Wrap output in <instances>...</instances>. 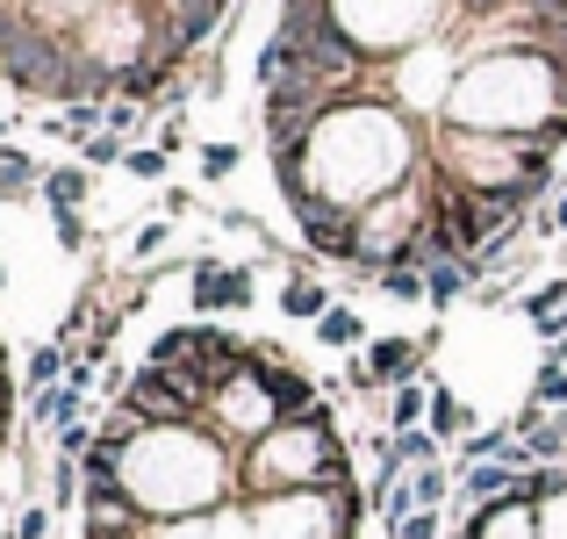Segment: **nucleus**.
I'll list each match as a JSON object with an SVG mask.
<instances>
[{
    "instance_id": "1",
    "label": "nucleus",
    "mask_w": 567,
    "mask_h": 539,
    "mask_svg": "<svg viewBox=\"0 0 567 539\" xmlns=\"http://www.w3.org/2000/svg\"><path fill=\"white\" fill-rule=\"evenodd\" d=\"M410 159H416V130L402 123L395 109H381V101L360 94V101H338V109L309 130L302 166H309V187H317L323 202L360 216L381 194L410 187Z\"/></svg>"
},
{
    "instance_id": "2",
    "label": "nucleus",
    "mask_w": 567,
    "mask_h": 539,
    "mask_svg": "<svg viewBox=\"0 0 567 539\" xmlns=\"http://www.w3.org/2000/svg\"><path fill=\"white\" fill-rule=\"evenodd\" d=\"M230 454L208 439L202 425H152L123 454V489L137 504V518H202L230 497Z\"/></svg>"
},
{
    "instance_id": "3",
    "label": "nucleus",
    "mask_w": 567,
    "mask_h": 539,
    "mask_svg": "<svg viewBox=\"0 0 567 539\" xmlns=\"http://www.w3.org/2000/svg\"><path fill=\"white\" fill-rule=\"evenodd\" d=\"M237 475L251 489V497H295V489H346L352 482V460H346V439H338L331 410H309V417H288V425H274L259 446H251L245 460H237Z\"/></svg>"
},
{
    "instance_id": "4",
    "label": "nucleus",
    "mask_w": 567,
    "mask_h": 539,
    "mask_svg": "<svg viewBox=\"0 0 567 539\" xmlns=\"http://www.w3.org/2000/svg\"><path fill=\"white\" fill-rule=\"evenodd\" d=\"M367 497L360 489H295V497H259L251 504V539H352Z\"/></svg>"
},
{
    "instance_id": "5",
    "label": "nucleus",
    "mask_w": 567,
    "mask_h": 539,
    "mask_svg": "<svg viewBox=\"0 0 567 539\" xmlns=\"http://www.w3.org/2000/svg\"><path fill=\"white\" fill-rule=\"evenodd\" d=\"M251 274L245 266H223V260H194V317H223V309H245L251 303Z\"/></svg>"
},
{
    "instance_id": "6",
    "label": "nucleus",
    "mask_w": 567,
    "mask_h": 539,
    "mask_svg": "<svg viewBox=\"0 0 567 539\" xmlns=\"http://www.w3.org/2000/svg\"><path fill=\"white\" fill-rule=\"evenodd\" d=\"M460 532L467 539H539V518H532V497H496L482 511H460Z\"/></svg>"
},
{
    "instance_id": "7",
    "label": "nucleus",
    "mask_w": 567,
    "mask_h": 539,
    "mask_svg": "<svg viewBox=\"0 0 567 539\" xmlns=\"http://www.w3.org/2000/svg\"><path fill=\"white\" fill-rule=\"evenodd\" d=\"M439 346V338H374L367 346V374L388 388H402V382H416V367H424V353Z\"/></svg>"
},
{
    "instance_id": "8",
    "label": "nucleus",
    "mask_w": 567,
    "mask_h": 539,
    "mask_svg": "<svg viewBox=\"0 0 567 539\" xmlns=\"http://www.w3.org/2000/svg\"><path fill=\"white\" fill-rule=\"evenodd\" d=\"M101 130H109V101H65V109L43 115V138H58V144H86Z\"/></svg>"
},
{
    "instance_id": "9",
    "label": "nucleus",
    "mask_w": 567,
    "mask_h": 539,
    "mask_svg": "<svg viewBox=\"0 0 567 539\" xmlns=\"http://www.w3.org/2000/svg\"><path fill=\"white\" fill-rule=\"evenodd\" d=\"M331 288H323V281H309V274H288V288H280V317L288 324H323L331 317Z\"/></svg>"
},
{
    "instance_id": "10",
    "label": "nucleus",
    "mask_w": 567,
    "mask_h": 539,
    "mask_svg": "<svg viewBox=\"0 0 567 539\" xmlns=\"http://www.w3.org/2000/svg\"><path fill=\"white\" fill-rule=\"evenodd\" d=\"M43 173H51V166H37L29 152H8V144H0V202H29V194H43Z\"/></svg>"
},
{
    "instance_id": "11",
    "label": "nucleus",
    "mask_w": 567,
    "mask_h": 539,
    "mask_svg": "<svg viewBox=\"0 0 567 539\" xmlns=\"http://www.w3.org/2000/svg\"><path fill=\"white\" fill-rule=\"evenodd\" d=\"M86 194H94V173L86 166H51L43 173V209H86Z\"/></svg>"
},
{
    "instance_id": "12",
    "label": "nucleus",
    "mask_w": 567,
    "mask_h": 539,
    "mask_svg": "<svg viewBox=\"0 0 567 539\" xmlns=\"http://www.w3.org/2000/svg\"><path fill=\"white\" fill-rule=\"evenodd\" d=\"M424 288H431V309H453L460 295L474 288V274H467V260H439V266H424Z\"/></svg>"
},
{
    "instance_id": "13",
    "label": "nucleus",
    "mask_w": 567,
    "mask_h": 539,
    "mask_svg": "<svg viewBox=\"0 0 567 539\" xmlns=\"http://www.w3.org/2000/svg\"><path fill=\"white\" fill-rule=\"evenodd\" d=\"M416 425H431V388L402 382L395 396H388V431H416Z\"/></svg>"
},
{
    "instance_id": "14",
    "label": "nucleus",
    "mask_w": 567,
    "mask_h": 539,
    "mask_svg": "<svg viewBox=\"0 0 567 539\" xmlns=\"http://www.w3.org/2000/svg\"><path fill=\"white\" fill-rule=\"evenodd\" d=\"M445 497H460L453 468H416L410 475V504H416V511H445Z\"/></svg>"
},
{
    "instance_id": "15",
    "label": "nucleus",
    "mask_w": 567,
    "mask_h": 539,
    "mask_svg": "<svg viewBox=\"0 0 567 539\" xmlns=\"http://www.w3.org/2000/svg\"><path fill=\"white\" fill-rule=\"evenodd\" d=\"M388 439H395V460H402V468H439V431H431V425H416V431H388Z\"/></svg>"
},
{
    "instance_id": "16",
    "label": "nucleus",
    "mask_w": 567,
    "mask_h": 539,
    "mask_svg": "<svg viewBox=\"0 0 567 539\" xmlns=\"http://www.w3.org/2000/svg\"><path fill=\"white\" fill-rule=\"evenodd\" d=\"M317 338H323V346H338V353H352V346H367V324H360V309H352V303H338V309H331V317H323V324H317Z\"/></svg>"
},
{
    "instance_id": "17",
    "label": "nucleus",
    "mask_w": 567,
    "mask_h": 539,
    "mask_svg": "<svg viewBox=\"0 0 567 539\" xmlns=\"http://www.w3.org/2000/svg\"><path fill=\"white\" fill-rule=\"evenodd\" d=\"M467 425H474V410H467V403H460L453 388H431V431H439V439H460Z\"/></svg>"
},
{
    "instance_id": "18",
    "label": "nucleus",
    "mask_w": 567,
    "mask_h": 539,
    "mask_svg": "<svg viewBox=\"0 0 567 539\" xmlns=\"http://www.w3.org/2000/svg\"><path fill=\"white\" fill-rule=\"evenodd\" d=\"M22 374H29V388L43 396V388H58V374H72V353L51 338V346H37V353H29V367H22Z\"/></svg>"
},
{
    "instance_id": "19",
    "label": "nucleus",
    "mask_w": 567,
    "mask_h": 539,
    "mask_svg": "<svg viewBox=\"0 0 567 539\" xmlns=\"http://www.w3.org/2000/svg\"><path fill=\"white\" fill-rule=\"evenodd\" d=\"M381 295H395V303H431L424 266H388V274H381Z\"/></svg>"
},
{
    "instance_id": "20",
    "label": "nucleus",
    "mask_w": 567,
    "mask_h": 539,
    "mask_svg": "<svg viewBox=\"0 0 567 539\" xmlns=\"http://www.w3.org/2000/svg\"><path fill=\"white\" fill-rule=\"evenodd\" d=\"M123 159H130V144L115 138V130H101V138L80 144V166H86V173H94V166H123Z\"/></svg>"
},
{
    "instance_id": "21",
    "label": "nucleus",
    "mask_w": 567,
    "mask_h": 539,
    "mask_svg": "<svg viewBox=\"0 0 567 539\" xmlns=\"http://www.w3.org/2000/svg\"><path fill=\"white\" fill-rule=\"evenodd\" d=\"M166 166H173V159L158 152V144H130V159H123L130 180H166Z\"/></svg>"
},
{
    "instance_id": "22",
    "label": "nucleus",
    "mask_w": 567,
    "mask_h": 539,
    "mask_svg": "<svg viewBox=\"0 0 567 539\" xmlns=\"http://www.w3.org/2000/svg\"><path fill=\"white\" fill-rule=\"evenodd\" d=\"M532 403H539V410H567V367H539V382H532Z\"/></svg>"
},
{
    "instance_id": "23",
    "label": "nucleus",
    "mask_w": 567,
    "mask_h": 539,
    "mask_svg": "<svg viewBox=\"0 0 567 539\" xmlns=\"http://www.w3.org/2000/svg\"><path fill=\"white\" fill-rule=\"evenodd\" d=\"M144 123H152V109H144V101H109V130H115V138H123V144L137 138Z\"/></svg>"
},
{
    "instance_id": "24",
    "label": "nucleus",
    "mask_w": 567,
    "mask_h": 539,
    "mask_svg": "<svg viewBox=\"0 0 567 539\" xmlns=\"http://www.w3.org/2000/svg\"><path fill=\"white\" fill-rule=\"evenodd\" d=\"M51 231H58V245H65V252H86V245H94L80 209H51Z\"/></svg>"
},
{
    "instance_id": "25",
    "label": "nucleus",
    "mask_w": 567,
    "mask_h": 539,
    "mask_svg": "<svg viewBox=\"0 0 567 539\" xmlns=\"http://www.w3.org/2000/svg\"><path fill=\"white\" fill-rule=\"evenodd\" d=\"M166 237H173V223H166V216L144 223V231L130 237V260H158V252H166Z\"/></svg>"
},
{
    "instance_id": "26",
    "label": "nucleus",
    "mask_w": 567,
    "mask_h": 539,
    "mask_svg": "<svg viewBox=\"0 0 567 539\" xmlns=\"http://www.w3.org/2000/svg\"><path fill=\"white\" fill-rule=\"evenodd\" d=\"M237 173V144H202V180H230Z\"/></svg>"
},
{
    "instance_id": "27",
    "label": "nucleus",
    "mask_w": 567,
    "mask_h": 539,
    "mask_svg": "<svg viewBox=\"0 0 567 539\" xmlns=\"http://www.w3.org/2000/svg\"><path fill=\"white\" fill-rule=\"evenodd\" d=\"M395 539H445V518H439V511H410V518L395 526Z\"/></svg>"
},
{
    "instance_id": "28",
    "label": "nucleus",
    "mask_w": 567,
    "mask_h": 539,
    "mask_svg": "<svg viewBox=\"0 0 567 539\" xmlns=\"http://www.w3.org/2000/svg\"><path fill=\"white\" fill-rule=\"evenodd\" d=\"M8 539H51V511H43V504H29L22 518H14V532Z\"/></svg>"
},
{
    "instance_id": "29",
    "label": "nucleus",
    "mask_w": 567,
    "mask_h": 539,
    "mask_svg": "<svg viewBox=\"0 0 567 539\" xmlns=\"http://www.w3.org/2000/svg\"><path fill=\"white\" fill-rule=\"evenodd\" d=\"M181 144H187V109H173L166 123H158V152L173 159V152H181Z\"/></svg>"
},
{
    "instance_id": "30",
    "label": "nucleus",
    "mask_w": 567,
    "mask_h": 539,
    "mask_svg": "<svg viewBox=\"0 0 567 539\" xmlns=\"http://www.w3.org/2000/svg\"><path fill=\"white\" fill-rule=\"evenodd\" d=\"M546 367H567V338H554V346H546Z\"/></svg>"
},
{
    "instance_id": "31",
    "label": "nucleus",
    "mask_w": 567,
    "mask_h": 539,
    "mask_svg": "<svg viewBox=\"0 0 567 539\" xmlns=\"http://www.w3.org/2000/svg\"><path fill=\"white\" fill-rule=\"evenodd\" d=\"M554 231H567V194H560V202H554Z\"/></svg>"
},
{
    "instance_id": "32",
    "label": "nucleus",
    "mask_w": 567,
    "mask_h": 539,
    "mask_svg": "<svg viewBox=\"0 0 567 539\" xmlns=\"http://www.w3.org/2000/svg\"><path fill=\"white\" fill-rule=\"evenodd\" d=\"M0 288H8V266H0Z\"/></svg>"
},
{
    "instance_id": "33",
    "label": "nucleus",
    "mask_w": 567,
    "mask_h": 539,
    "mask_svg": "<svg viewBox=\"0 0 567 539\" xmlns=\"http://www.w3.org/2000/svg\"><path fill=\"white\" fill-rule=\"evenodd\" d=\"M0 144H8V123H0Z\"/></svg>"
},
{
    "instance_id": "34",
    "label": "nucleus",
    "mask_w": 567,
    "mask_h": 539,
    "mask_svg": "<svg viewBox=\"0 0 567 539\" xmlns=\"http://www.w3.org/2000/svg\"><path fill=\"white\" fill-rule=\"evenodd\" d=\"M560 431H567V410H560Z\"/></svg>"
}]
</instances>
